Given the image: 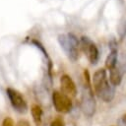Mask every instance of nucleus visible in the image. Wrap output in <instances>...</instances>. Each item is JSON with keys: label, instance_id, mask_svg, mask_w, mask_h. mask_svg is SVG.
<instances>
[{"label": "nucleus", "instance_id": "nucleus-1", "mask_svg": "<svg viewBox=\"0 0 126 126\" xmlns=\"http://www.w3.org/2000/svg\"><path fill=\"white\" fill-rule=\"evenodd\" d=\"M93 85L95 94L104 102H110L114 98V87L109 84L104 68L97 69L93 76Z\"/></svg>", "mask_w": 126, "mask_h": 126}, {"label": "nucleus", "instance_id": "nucleus-2", "mask_svg": "<svg viewBox=\"0 0 126 126\" xmlns=\"http://www.w3.org/2000/svg\"><path fill=\"white\" fill-rule=\"evenodd\" d=\"M84 80H85V83H84L82 96H81V109L85 116L92 117L95 112L96 103H95L94 92L91 86L90 74L87 69L84 71Z\"/></svg>", "mask_w": 126, "mask_h": 126}, {"label": "nucleus", "instance_id": "nucleus-3", "mask_svg": "<svg viewBox=\"0 0 126 126\" xmlns=\"http://www.w3.org/2000/svg\"><path fill=\"white\" fill-rule=\"evenodd\" d=\"M58 42L68 58L75 62L79 59V45L80 41L73 33H63L58 35Z\"/></svg>", "mask_w": 126, "mask_h": 126}, {"label": "nucleus", "instance_id": "nucleus-4", "mask_svg": "<svg viewBox=\"0 0 126 126\" xmlns=\"http://www.w3.org/2000/svg\"><path fill=\"white\" fill-rule=\"evenodd\" d=\"M80 46L83 50V52L85 53V55L87 56L88 60L91 62V64H95L98 60V49L95 45V43L89 38L88 36L83 35L80 39Z\"/></svg>", "mask_w": 126, "mask_h": 126}, {"label": "nucleus", "instance_id": "nucleus-5", "mask_svg": "<svg viewBox=\"0 0 126 126\" xmlns=\"http://www.w3.org/2000/svg\"><path fill=\"white\" fill-rule=\"evenodd\" d=\"M6 94L9 97L11 105L13 106V108L16 111H18L19 113H26L27 112L28 103L20 92H18L15 89H12V88H7Z\"/></svg>", "mask_w": 126, "mask_h": 126}, {"label": "nucleus", "instance_id": "nucleus-6", "mask_svg": "<svg viewBox=\"0 0 126 126\" xmlns=\"http://www.w3.org/2000/svg\"><path fill=\"white\" fill-rule=\"evenodd\" d=\"M52 102L54 108L57 112L60 113H68L72 108V100L71 97L64 94L61 92L54 91L52 94Z\"/></svg>", "mask_w": 126, "mask_h": 126}, {"label": "nucleus", "instance_id": "nucleus-7", "mask_svg": "<svg viewBox=\"0 0 126 126\" xmlns=\"http://www.w3.org/2000/svg\"><path fill=\"white\" fill-rule=\"evenodd\" d=\"M60 88L61 93L68 95L69 97H74L77 94V87L72 78L66 74L62 75L60 78Z\"/></svg>", "mask_w": 126, "mask_h": 126}, {"label": "nucleus", "instance_id": "nucleus-8", "mask_svg": "<svg viewBox=\"0 0 126 126\" xmlns=\"http://www.w3.org/2000/svg\"><path fill=\"white\" fill-rule=\"evenodd\" d=\"M121 80H122V74H121L119 68L114 67L113 69L109 70V83L113 87L119 86L121 83Z\"/></svg>", "mask_w": 126, "mask_h": 126}, {"label": "nucleus", "instance_id": "nucleus-9", "mask_svg": "<svg viewBox=\"0 0 126 126\" xmlns=\"http://www.w3.org/2000/svg\"><path fill=\"white\" fill-rule=\"evenodd\" d=\"M32 116L33 119V122L36 126H41L42 124V109L38 104H33L31 108Z\"/></svg>", "mask_w": 126, "mask_h": 126}, {"label": "nucleus", "instance_id": "nucleus-10", "mask_svg": "<svg viewBox=\"0 0 126 126\" xmlns=\"http://www.w3.org/2000/svg\"><path fill=\"white\" fill-rule=\"evenodd\" d=\"M116 63H117V48H112L110 49V52L105 59V67L108 70H111L114 67H116Z\"/></svg>", "mask_w": 126, "mask_h": 126}, {"label": "nucleus", "instance_id": "nucleus-11", "mask_svg": "<svg viewBox=\"0 0 126 126\" xmlns=\"http://www.w3.org/2000/svg\"><path fill=\"white\" fill-rule=\"evenodd\" d=\"M49 126H65V122H64V120L62 118L57 117L54 120H52V122L50 123Z\"/></svg>", "mask_w": 126, "mask_h": 126}, {"label": "nucleus", "instance_id": "nucleus-12", "mask_svg": "<svg viewBox=\"0 0 126 126\" xmlns=\"http://www.w3.org/2000/svg\"><path fill=\"white\" fill-rule=\"evenodd\" d=\"M2 126H15L14 120L11 117H6L2 122Z\"/></svg>", "mask_w": 126, "mask_h": 126}, {"label": "nucleus", "instance_id": "nucleus-13", "mask_svg": "<svg viewBox=\"0 0 126 126\" xmlns=\"http://www.w3.org/2000/svg\"><path fill=\"white\" fill-rule=\"evenodd\" d=\"M119 29L121 30V31L119 32V34H120L121 37H123V35L126 34V22H125V23H122V24L119 26Z\"/></svg>", "mask_w": 126, "mask_h": 126}, {"label": "nucleus", "instance_id": "nucleus-14", "mask_svg": "<svg viewBox=\"0 0 126 126\" xmlns=\"http://www.w3.org/2000/svg\"><path fill=\"white\" fill-rule=\"evenodd\" d=\"M17 126H30V123L26 120H20L17 124Z\"/></svg>", "mask_w": 126, "mask_h": 126}, {"label": "nucleus", "instance_id": "nucleus-15", "mask_svg": "<svg viewBox=\"0 0 126 126\" xmlns=\"http://www.w3.org/2000/svg\"><path fill=\"white\" fill-rule=\"evenodd\" d=\"M122 122H123V123L126 125V113H125V114L122 116Z\"/></svg>", "mask_w": 126, "mask_h": 126}]
</instances>
